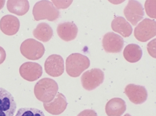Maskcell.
<instances>
[{"label":"cell","mask_w":156,"mask_h":116,"mask_svg":"<svg viewBox=\"0 0 156 116\" xmlns=\"http://www.w3.org/2000/svg\"><path fill=\"white\" fill-rule=\"evenodd\" d=\"M57 83L53 79L44 78L39 80L34 87V93L37 99L43 103L52 101L58 90Z\"/></svg>","instance_id":"6da1fadb"},{"label":"cell","mask_w":156,"mask_h":116,"mask_svg":"<svg viewBox=\"0 0 156 116\" xmlns=\"http://www.w3.org/2000/svg\"><path fill=\"white\" fill-rule=\"evenodd\" d=\"M90 61L86 56L78 53L69 55L66 61V71L70 76L79 77L90 66Z\"/></svg>","instance_id":"7a4b0ae2"},{"label":"cell","mask_w":156,"mask_h":116,"mask_svg":"<svg viewBox=\"0 0 156 116\" xmlns=\"http://www.w3.org/2000/svg\"><path fill=\"white\" fill-rule=\"evenodd\" d=\"M34 19L36 21L46 19L53 21L58 18L60 12L50 1L41 0L36 3L32 11Z\"/></svg>","instance_id":"3957f363"},{"label":"cell","mask_w":156,"mask_h":116,"mask_svg":"<svg viewBox=\"0 0 156 116\" xmlns=\"http://www.w3.org/2000/svg\"><path fill=\"white\" fill-rule=\"evenodd\" d=\"M20 50L21 54L27 58L32 60L41 58L45 52L43 45L35 39L29 38L21 43Z\"/></svg>","instance_id":"277c9868"},{"label":"cell","mask_w":156,"mask_h":116,"mask_svg":"<svg viewBox=\"0 0 156 116\" xmlns=\"http://www.w3.org/2000/svg\"><path fill=\"white\" fill-rule=\"evenodd\" d=\"M134 35L141 42H145L156 35V22L154 20L145 18L140 22L135 28Z\"/></svg>","instance_id":"5b68a950"},{"label":"cell","mask_w":156,"mask_h":116,"mask_svg":"<svg viewBox=\"0 0 156 116\" xmlns=\"http://www.w3.org/2000/svg\"><path fill=\"white\" fill-rule=\"evenodd\" d=\"M104 72L100 69L94 68L84 73L81 77L83 87L88 90H93L103 82Z\"/></svg>","instance_id":"8992f818"},{"label":"cell","mask_w":156,"mask_h":116,"mask_svg":"<svg viewBox=\"0 0 156 116\" xmlns=\"http://www.w3.org/2000/svg\"><path fill=\"white\" fill-rule=\"evenodd\" d=\"M17 104L12 94L0 87V116H13Z\"/></svg>","instance_id":"52a82bcc"},{"label":"cell","mask_w":156,"mask_h":116,"mask_svg":"<svg viewBox=\"0 0 156 116\" xmlns=\"http://www.w3.org/2000/svg\"><path fill=\"white\" fill-rule=\"evenodd\" d=\"M123 13L127 20L133 26L143 19L144 15L142 5L136 0L129 1L124 9Z\"/></svg>","instance_id":"ba28073f"},{"label":"cell","mask_w":156,"mask_h":116,"mask_svg":"<svg viewBox=\"0 0 156 116\" xmlns=\"http://www.w3.org/2000/svg\"><path fill=\"white\" fill-rule=\"evenodd\" d=\"M44 67L45 72L48 75L53 77H59L64 71L63 59L59 55H51L46 60Z\"/></svg>","instance_id":"9c48e42d"},{"label":"cell","mask_w":156,"mask_h":116,"mask_svg":"<svg viewBox=\"0 0 156 116\" xmlns=\"http://www.w3.org/2000/svg\"><path fill=\"white\" fill-rule=\"evenodd\" d=\"M102 43L103 48L107 53H117L122 49L124 41L119 35L110 32L104 35Z\"/></svg>","instance_id":"30bf717a"},{"label":"cell","mask_w":156,"mask_h":116,"mask_svg":"<svg viewBox=\"0 0 156 116\" xmlns=\"http://www.w3.org/2000/svg\"><path fill=\"white\" fill-rule=\"evenodd\" d=\"M125 93L129 100L135 104L144 102L147 97V93L144 86L130 84L125 89Z\"/></svg>","instance_id":"8fae6325"},{"label":"cell","mask_w":156,"mask_h":116,"mask_svg":"<svg viewBox=\"0 0 156 116\" xmlns=\"http://www.w3.org/2000/svg\"><path fill=\"white\" fill-rule=\"evenodd\" d=\"M68 104L65 96L62 94L58 92L51 101L43 103V106L45 110L49 113L58 115L65 110Z\"/></svg>","instance_id":"7c38bea8"},{"label":"cell","mask_w":156,"mask_h":116,"mask_svg":"<svg viewBox=\"0 0 156 116\" xmlns=\"http://www.w3.org/2000/svg\"><path fill=\"white\" fill-rule=\"evenodd\" d=\"M20 27L19 19L13 15H5L0 20L1 30L4 33L8 36L16 34L18 31Z\"/></svg>","instance_id":"4fadbf2b"},{"label":"cell","mask_w":156,"mask_h":116,"mask_svg":"<svg viewBox=\"0 0 156 116\" xmlns=\"http://www.w3.org/2000/svg\"><path fill=\"white\" fill-rule=\"evenodd\" d=\"M58 36L66 41H70L74 39L78 32V29L73 22H65L58 24L57 28Z\"/></svg>","instance_id":"5bb4252c"},{"label":"cell","mask_w":156,"mask_h":116,"mask_svg":"<svg viewBox=\"0 0 156 116\" xmlns=\"http://www.w3.org/2000/svg\"><path fill=\"white\" fill-rule=\"evenodd\" d=\"M126 109L124 101L118 97L113 98L108 101L105 107V112L108 116H121Z\"/></svg>","instance_id":"9a60e30c"},{"label":"cell","mask_w":156,"mask_h":116,"mask_svg":"<svg viewBox=\"0 0 156 116\" xmlns=\"http://www.w3.org/2000/svg\"><path fill=\"white\" fill-rule=\"evenodd\" d=\"M111 27L113 31L119 33L124 37L129 36L133 31L131 25L122 16L116 17L113 20L111 23Z\"/></svg>","instance_id":"2e32d148"},{"label":"cell","mask_w":156,"mask_h":116,"mask_svg":"<svg viewBox=\"0 0 156 116\" xmlns=\"http://www.w3.org/2000/svg\"><path fill=\"white\" fill-rule=\"evenodd\" d=\"M7 7L11 13L21 16L25 14L29 9V4L27 0H8Z\"/></svg>","instance_id":"e0dca14e"},{"label":"cell","mask_w":156,"mask_h":116,"mask_svg":"<svg viewBox=\"0 0 156 116\" xmlns=\"http://www.w3.org/2000/svg\"><path fill=\"white\" fill-rule=\"evenodd\" d=\"M34 36L38 40L44 42L49 41L53 35V31L51 27L47 23H39L33 32Z\"/></svg>","instance_id":"ac0fdd59"},{"label":"cell","mask_w":156,"mask_h":116,"mask_svg":"<svg viewBox=\"0 0 156 116\" xmlns=\"http://www.w3.org/2000/svg\"><path fill=\"white\" fill-rule=\"evenodd\" d=\"M125 59L128 62L133 63L140 60L142 55V50L140 46L135 44H130L126 46L123 51Z\"/></svg>","instance_id":"d6986e66"},{"label":"cell","mask_w":156,"mask_h":116,"mask_svg":"<svg viewBox=\"0 0 156 116\" xmlns=\"http://www.w3.org/2000/svg\"><path fill=\"white\" fill-rule=\"evenodd\" d=\"M21 68L24 70L28 75V80L30 81L37 80L41 77L43 73L42 67L35 62H26L21 66Z\"/></svg>","instance_id":"ffe728a7"},{"label":"cell","mask_w":156,"mask_h":116,"mask_svg":"<svg viewBox=\"0 0 156 116\" xmlns=\"http://www.w3.org/2000/svg\"><path fill=\"white\" fill-rule=\"evenodd\" d=\"M15 116H45L41 110L35 108L21 107L17 111Z\"/></svg>","instance_id":"44dd1931"},{"label":"cell","mask_w":156,"mask_h":116,"mask_svg":"<svg viewBox=\"0 0 156 116\" xmlns=\"http://www.w3.org/2000/svg\"><path fill=\"white\" fill-rule=\"evenodd\" d=\"M156 0H147L145 2L144 7L147 15L150 18H156Z\"/></svg>","instance_id":"7402d4cb"},{"label":"cell","mask_w":156,"mask_h":116,"mask_svg":"<svg viewBox=\"0 0 156 116\" xmlns=\"http://www.w3.org/2000/svg\"><path fill=\"white\" fill-rule=\"evenodd\" d=\"M56 8L65 9L68 7L72 2L73 0H51Z\"/></svg>","instance_id":"603a6c76"},{"label":"cell","mask_w":156,"mask_h":116,"mask_svg":"<svg viewBox=\"0 0 156 116\" xmlns=\"http://www.w3.org/2000/svg\"><path fill=\"white\" fill-rule=\"evenodd\" d=\"M147 49L150 55L156 58V39L150 41L147 45Z\"/></svg>","instance_id":"cb8c5ba5"},{"label":"cell","mask_w":156,"mask_h":116,"mask_svg":"<svg viewBox=\"0 0 156 116\" xmlns=\"http://www.w3.org/2000/svg\"><path fill=\"white\" fill-rule=\"evenodd\" d=\"M77 116H98V115L94 110L88 109L81 111Z\"/></svg>","instance_id":"d4e9b609"},{"label":"cell","mask_w":156,"mask_h":116,"mask_svg":"<svg viewBox=\"0 0 156 116\" xmlns=\"http://www.w3.org/2000/svg\"><path fill=\"white\" fill-rule=\"evenodd\" d=\"M5 52L4 49L0 46V64L5 59Z\"/></svg>","instance_id":"484cf974"},{"label":"cell","mask_w":156,"mask_h":116,"mask_svg":"<svg viewBox=\"0 0 156 116\" xmlns=\"http://www.w3.org/2000/svg\"><path fill=\"white\" fill-rule=\"evenodd\" d=\"M5 1L4 0H0V10L3 7L5 3Z\"/></svg>","instance_id":"4316f807"},{"label":"cell","mask_w":156,"mask_h":116,"mask_svg":"<svg viewBox=\"0 0 156 116\" xmlns=\"http://www.w3.org/2000/svg\"><path fill=\"white\" fill-rule=\"evenodd\" d=\"M124 116H131L129 114H126L124 115Z\"/></svg>","instance_id":"83f0119b"}]
</instances>
